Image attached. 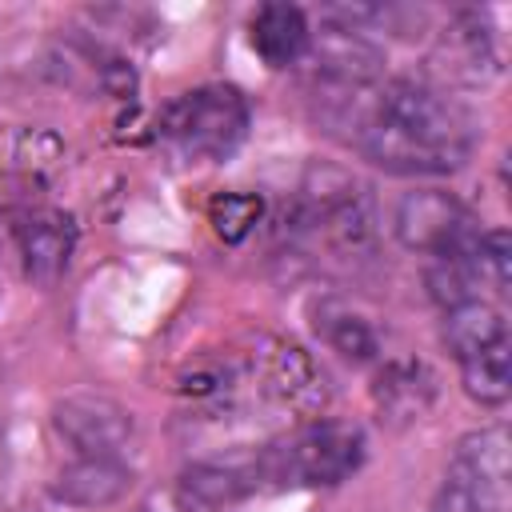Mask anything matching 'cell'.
<instances>
[{
  "label": "cell",
  "instance_id": "cell-1",
  "mask_svg": "<svg viewBox=\"0 0 512 512\" xmlns=\"http://www.w3.org/2000/svg\"><path fill=\"white\" fill-rule=\"evenodd\" d=\"M312 92L324 124L384 172L448 176L476 148L468 108L424 80L380 76L368 84H312Z\"/></svg>",
  "mask_w": 512,
  "mask_h": 512
},
{
  "label": "cell",
  "instance_id": "cell-2",
  "mask_svg": "<svg viewBox=\"0 0 512 512\" xmlns=\"http://www.w3.org/2000/svg\"><path fill=\"white\" fill-rule=\"evenodd\" d=\"M364 464V432L344 420H308L292 436L256 448L260 484L332 488Z\"/></svg>",
  "mask_w": 512,
  "mask_h": 512
},
{
  "label": "cell",
  "instance_id": "cell-3",
  "mask_svg": "<svg viewBox=\"0 0 512 512\" xmlns=\"http://www.w3.org/2000/svg\"><path fill=\"white\" fill-rule=\"evenodd\" d=\"M248 100L232 84H200L160 112V136L184 160H228L248 136Z\"/></svg>",
  "mask_w": 512,
  "mask_h": 512
},
{
  "label": "cell",
  "instance_id": "cell-4",
  "mask_svg": "<svg viewBox=\"0 0 512 512\" xmlns=\"http://www.w3.org/2000/svg\"><path fill=\"white\" fill-rule=\"evenodd\" d=\"M432 512H512V440L504 424L476 428L456 444Z\"/></svg>",
  "mask_w": 512,
  "mask_h": 512
},
{
  "label": "cell",
  "instance_id": "cell-5",
  "mask_svg": "<svg viewBox=\"0 0 512 512\" xmlns=\"http://www.w3.org/2000/svg\"><path fill=\"white\" fill-rule=\"evenodd\" d=\"M296 232L316 236L336 256L368 252L376 236V212L368 192L340 168H312L300 204H296Z\"/></svg>",
  "mask_w": 512,
  "mask_h": 512
},
{
  "label": "cell",
  "instance_id": "cell-6",
  "mask_svg": "<svg viewBox=\"0 0 512 512\" xmlns=\"http://www.w3.org/2000/svg\"><path fill=\"white\" fill-rule=\"evenodd\" d=\"M244 376L272 408H280L296 420H316L328 404V376L312 360V352L300 348L296 340L264 336L248 352Z\"/></svg>",
  "mask_w": 512,
  "mask_h": 512
},
{
  "label": "cell",
  "instance_id": "cell-7",
  "mask_svg": "<svg viewBox=\"0 0 512 512\" xmlns=\"http://www.w3.org/2000/svg\"><path fill=\"white\" fill-rule=\"evenodd\" d=\"M52 432L72 456H124L136 440L132 412L104 392H72L52 408Z\"/></svg>",
  "mask_w": 512,
  "mask_h": 512
},
{
  "label": "cell",
  "instance_id": "cell-8",
  "mask_svg": "<svg viewBox=\"0 0 512 512\" xmlns=\"http://www.w3.org/2000/svg\"><path fill=\"white\" fill-rule=\"evenodd\" d=\"M392 232L408 252H420L432 260V256H444V252L460 248L464 240H472L480 232V224L452 192L416 188V192L400 196V204L392 212Z\"/></svg>",
  "mask_w": 512,
  "mask_h": 512
},
{
  "label": "cell",
  "instance_id": "cell-9",
  "mask_svg": "<svg viewBox=\"0 0 512 512\" xmlns=\"http://www.w3.org/2000/svg\"><path fill=\"white\" fill-rule=\"evenodd\" d=\"M16 252L24 276L40 288H52L76 252V220L60 208H32L16 220Z\"/></svg>",
  "mask_w": 512,
  "mask_h": 512
},
{
  "label": "cell",
  "instance_id": "cell-10",
  "mask_svg": "<svg viewBox=\"0 0 512 512\" xmlns=\"http://www.w3.org/2000/svg\"><path fill=\"white\" fill-rule=\"evenodd\" d=\"M136 472L124 456H72L56 476H52V500L64 508H108L128 496Z\"/></svg>",
  "mask_w": 512,
  "mask_h": 512
},
{
  "label": "cell",
  "instance_id": "cell-11",
  "mask_svg": "<svg viewBox=\"0 0 512 512\" xmlns=\"http://www.w3.org/2000/svg\"><path fill=\"white\" fill-rule=\"evenodd\" d=\"M372 400L380 408V420L412 424L436 400V372L416 356H392V360H384L376 368Z\"/></svg>",
  "mask_w": 512,
  "mask_h": 512
},
{
  "label": "cell",
  "instance_id": "cell-12",
  "mask_svg": "<svg viewBox=\"0 0 512 512\" xmlns=\"http://www.w3.org/2000/svg\"><path fill=\"white\" fill-rule=\"evenodd\" d=\"M312 328L332 352H340L352 364L380 360V332L356 304H348L340 296H320L312 304Z\"/></svg>",
  "mask_w": 512,
  "mask_h": 512
},
{
  "label": "cell",
  "instance_id": "cell-13",
  "mask_svg": "<svg viewBox=\"0 0 512 512\" xmlns=\"http://www.w3.org/2000/svg\"><path fill=\"white\" fill-rule=\"evenodd\" d=\"M440 336H444V348L452 352L456 364L472 360V356H480V352H488L496 344H512L504 308L496 300H468V304L444 308Z\"/></svg>",
  "mask_w": 512,
  "mask_h": 512
},
{
  "label": "cell",
  "instance_id": "cell-14",
  "mask_svg": "<svg viewBox=\"0 0 512 512\" xmlns=\"http://www.w3.org/2000/svg\"><path fill=\"white\" fill-rule=\"evenodd\" d=\"M312 44L308 16L296 4H260L252 16V48L268 68H292Z\"/></svg>",
  "mask_w": 512,
  "mask_h": 512
},
{
  "label": "cell",
  "instance_id": "cell-15",
  "mask_svg": "<svg viewBox=\"0 0 512 512\" xmlns=\"http://www.w3.org/2000/svg\"><path fill=\"white\" fill-rule=\"evenodd\" d=\"M460 380L464 392L488 408L504 404L512 392V344H496L472 360H460Z\"/></svg>",
  "mask_w": 512,
  "mask_h": 512
},
{
  "label": "cell",
  "instance_id": "cell-16",
  "mask_svg": "<svg viewBox=\"0 0 512 512\" xmlns=\"http://www.w3.org/2000/svg\"><path fill=\"white\" fill-rule=\"evenodd\" d=\"M264 216V200L256 192H220L208 204V224L224 244H240L256 232Z\"/></svg>",
  "mask_w": 512,
  "mask_h": 512
},
{
  "label": "cell",
  "instance_id": "cell-17",
  "mask_svg": "<svg viewBox=\"0 0 512 512\" xmlns=\"http://www.w3.org/2000/svg\"><path fill=\"white\" fill-rule=\"evenodd\" d=\"M4 472H8V456H4V436H0V492H4Z\"/></svg>",
  "mask_w": 512,
  "mask_h": 512
}]
</instances>
